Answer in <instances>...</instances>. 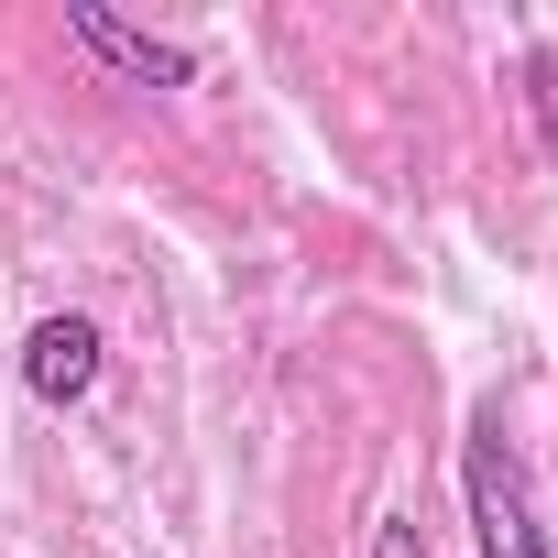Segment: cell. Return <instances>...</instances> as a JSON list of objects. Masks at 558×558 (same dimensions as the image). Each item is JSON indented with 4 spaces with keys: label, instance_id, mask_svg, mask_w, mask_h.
<instances>
[{
    "label": "cell",
    "instance_id": "6da1fadb",
    "mask_svg": "<svg viewBox=\"0 0 558 558\" xmlns=\"http://www.w3.org/2000/svg\"><path fill=\"white\" fill-rule=\"evenodd\" d=\"M460 493H471V536L482 558H547V525H536V482L504 438V405L471 416V449H460Z\"/></svg>",
    "mask_w": 558,
    "mask_h": 558
},
{
    "label": "cell",
    "instance_id": "277c9868",
    "mask_svg": "<svg viewBox=\"0 0 558 558\" xmlns=\"http://www.w3.org/2000/svg\"><path fill=\"white\" fill-rule=\"evenodd\" d=\"M373 558H427V536H416V514H384V536H373Z\"/></svg>",
    "mask_w": 558,
    "mask_h": 558
},
{
    "label": "cell",
    "instance_id": "5b68a950",
    "mask_svg": "<svg viewBox=\"0 0 558 558\" xmlns=\"http://www.w3.org/2000/svg\"><path fill=\"white\" fill-rule=\"evenodd\" d=\"M525 88H536V110H547V143H558V66H547V56H525Z\"/></svg>",
    "mask_w": 558,
    "mask_h": 558
},
{
    "label": "cell",
    "instance_id": "3957f363",
    "mask_svg": "<svg viewBox=\"0 0 558 558\" xmlns=\"http://www.w3.org/2000/svg\"><path fill=\"white\" fill-rule=\"evenodd\" d=\"M23 395L34 405H88L99 395V318H34V340H23Z\"/></svg>",
    "mask_w": 558,
    "mask_h": 558
},
{
    "label": "cell",
    "instance_id": "7a4b0ae2",
    "mask_svg": "<svg viewBox=\"0 0 558 558\" xmlns=\"http://www.w3.org/2000/svg\"><path fill=\"white\" fill-rule=\"evenodd\" d=\"M66 45H77V56H99L110 77H132V88H186V77H197V56H186V45L132 34L121 12H99V0H66Z\"/></svg>",
    "mask_w": 558,
    "mask_h": 558
}]
</instances>
